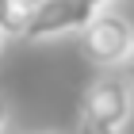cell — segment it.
Masks as SVG:
<instances>
[{"label":"cell","mask_w":134,"mask_h":134,"mask_svg":"<svg viewBox=\"0 0 134 134\" xmlns=\"http://www.w3.org/2000/svg\"><path fill=\"white\" fill-rule=\"evenodd\" d=\"M81 50L84 58L96 65V69H115V65H126L134 50V27L126 15L119 12H100L92 23H88V31L81 35Z\"/></svg>","instance_id":"6da1fadb"},{"label":"cell","mask_w":134,"mask_h":134,"mask_svg":"<svg viewBox=\"0 0 134 134\" xmlns=\"http://www.w3.org/2000/svg\"><path fill=\"white\" fill-rule=\"evenodd\" d=\"M134 84L126 77H100L84 88L81 96V119H92V123H103L111 130H123L130 123V111H134Z\"/></svg>","instance_id":"7a4b0ae2"},{"label":"cell","mask_w":134,"mask_h":134,"mask_svg":"<svg viewBox=\"0 0 134 134\" xmlns=\"http://www.w3.org/2000/svg\"><path fill=\"white\" fill-rule=\"evenodd\" d=\"M96 15L100 12L88 0H42L31 31H27V42H58L65 35H84Z\"/></svg>","instance_id":"3957f363"},{"label":"cell","mask_w":134,"mask_h":134,"mask_svg":"<svg viewBox=\"0 0 134 134\" xmlns=\"http://www.w3.org/2000/svg\"><path fill=\"white\" fill-rule=\"evenodd\" d=\"M42 0H0V31L8 38H27Z\"/></svg>","instance_id":"277c9868"},{"label":"cell","mask_w":134,"mask_h":134,"mask_svg":"<svg viewBox=\"0 0 134 134\" xmlns=\"http://www.w3.org/2000/svg\"><path fill=\"white\" fill-rule=\"evenodd\" d=\"M77 134H123V130H111L103 123H92V119H81L77 115Z\"/></svg>","instance_id":"5b68a950"},{"label":"cell","mask_w":134,"mask_h":134,"mask_svg":"<svg viewBox=\"0 0 134 134\" xmlns=\"http://www.w3.org/2000/svg\"><path fill=\"white\" fill-rule=\"evenodd\" d=\"M8 100H4V96H0V134H4V130H8Z\"/></svg>","instance_id":"8992f818"},{"label":"cell","mask_w":134,"mask_h":134,"mask_svg":"<svg viewBox=\"0 0 134 134\" xmlns=\"http://www.w3.org/2000/svg\"><path fill=\"white\" fill-rule=\"evenodd\" d=\"M123 69H126V81L134 84V50H130V58H126V65H123Z\"/></svg>","instance_id":"52a82bcc"},{"label":"cell","mask_w":134,"mask_h":134,"mask_svg":"<svg viewBox=\"0 0 134 134\" xmlns=\"http://www.w3.org/2000/svg\"><path fill=\"white\" fill-rule=\"evenodd\" d=\"M88 4H92L96 12H107V8H111V4H115V0H88Z\"/></svg>","instance_id":"ba28073f"},{"label":"cell","mask_w":134,"mask_h":134,"mask_svg":"<svg viewBox=\"0 0 134 134\" xmlns=\"http://www.w3.org/2000/svg\"><path fill=\"white\" fill-rule=\"evenodd\" d=\"M4 38H8V35H4V31H0V50H4Z\"/></svg>","instance_id":"9c48e42d"}]
</instances>
